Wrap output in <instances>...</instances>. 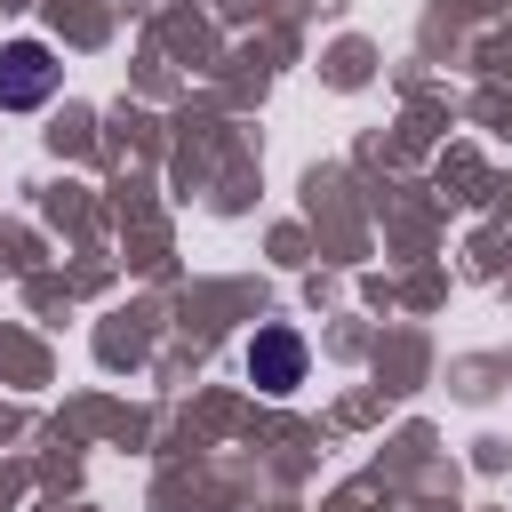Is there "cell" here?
I'll return each instance as SVG.
<instances>
[{
    "mask_svg": "<svg viewBox=\"0 0 512 512\" xmlns=\"http://www.w3.org/2000/svg\"><path fill=\"white\" fill-rule=\"evenodd\" d=\"M56 96V56L48 40H8L0 48V112H40Z\"/></svg>",
    "mask_w": 512,
    "mask_h": 512,
    "instance_id": "obj_1",
    "label": "cell"
},
{
    "mask_svg": "<svg viewBox=\"0 0 512 512\" xmlns=\"http://www.w3.org/2000/svg\"><path fill=\"white\" fill-rule=\"evenodd\" d=\"M248 376H256L272 400H280V392H296V384H304V336H296V328H280V320H272V328H256V336H248Z\"/></svg>",
    "mask_w": 512,
    "mask_h": 512,
    "instance_id": "obj_2",
    "label": "cell"
}]
</instances>
